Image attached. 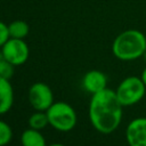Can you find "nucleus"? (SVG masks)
Returning <instances> with one entry per match:
<instances>
[{
    "mask_svg": "<svg viewBox=\"0 0 146 146\" xmlns=\"http://www.w3.org/2000/svg\"><path fill=\"white\" fill-rule=\"evenodd\" d=\"M88 114L91 125L98 132L108 135L115 131L123 116V106L119 102L115 90L106 88L91 95Z\"/></svg>",
    "mask_w": 146,
    "mask_h": 146,
    "instance_id": "f257e3e1",
    "label": "nucleus"
},
{
    "mask_svg": "<svg viewBox=\"0 0 146 146\" xmlns=\"http://www.w3.org/2000/svg\"><path fill=\"white\" fill-rule=\"evenodd\" d=\"M146 50V34L136 29L119 33L112 43L114 57L123 62H131L143 57Z\"/></svg>",
    "mask_w": 146,
    "mask_h": 146,
    "instance_id": "f03ea898",
    "label": "nucleus"
},
{
    "mask_svg": "<svg viewBox=\"0 0 146 146\" xmlns=\"http://www.w3.org/2000/svg\"><path fill=\"white\" fill-rule=\"evenodd\" d=\"M49 125L60 132L73 130L78 122V115L73 106L65 102H54L46 111Z\"/></svg>",
    "mask_w": 146,
    "mask_h": 146,
    "instance_id": "7ed1b4c3",
    "label": "nucleus"
},
{
    "mask_svg": "<svg viewBox=\"0 0 146 146\" xmlns=\"http://www.w3.org/2000/svg\"><path fill=\"white\" fill-rule=\"evenodd\" d=\"M146 94V86L140 76L124 78L115 89V95L123 107L139 103Z\"/></svg>",
    "mask_w": 146,
    "mask_h": 146,
    "instance_id": "20e7f679",
    "label": "nucleus"
},
{
    "mask_svg": "<svg viewBox=\"0 0 146 146\" xmlns=\"http://www.w3.org/2000/svg\"><path fill=\"white\" fill-rule=\"evenodd\" d=\"M27 99L35 111L44 112L55 102L51 88L44 82H34L27 91Z\"/></svg>",
    "mask_w": 146,
    "mask_h": 146,
    "instance_id": "39448f33",
    "label": "nucleus"
},
{
    "mask_svg": "<svg viewBox=\"0 0 146 146\" xmlns=\"http://www.w3.org/2000/svg\"><path fill=\"white\" fill-rule=\"evenodd\" d=\"M7 60L14 66H21L26 63L30 56V49L24 39L9 38L8 41L0 48Z\"/></svg>",
    "mask_w": 146,
    "mask_h": 146,
    "instance_id": "423d86ee",
    "label": "nucleus"
},
{
    "mask_svg": "<svg viewBox=\"0 0 146 146\" xmlns=\"http://www.w3.org/2000/svg\"><path fill=\"white\" fill-rule=\"evenodd\" d=\"M125 140L129 146H146V117L131 120L125 128Z\"/></svg>",
    "mask_w": 146,
    "mask_h": 146,
    "instance_id": "0eeeda50",
    "label": "nucleus"
},
{
    "mask_svg": "<svg viewBox=\"0 0 146 146\" xmlns=\"http://www.w3.org/2000/svg\"><path fill=\"white\" fill-rule=\"evenodd\" d=\"M81 83L87 92L94 95L107 88V76L99 70H90L84 73Z\"/></svg>",
    "mask_w": 146,
    "mask_h": 146,
    "instance_id": "6e6552de",
    "label": "nucleus"
},
{
    "mask_svg": "<svg viewBox=\"0 0 146 146\" xmlns=\"http://www.w3.org/2000/svg\"><path fill=\"white\" fill-rule=\"evenodd\" d=\"M14 104V89L9 79L0 78V115L8 113Z\"/></svg>",
    "mask_w": 146,
    "mask_h": 146,
    "instance_id": "1a4fd4ad",
    "label": "nucleus"
},
{
    "mask_svg": "<svg viewBox=\"0 0 146 146\" xmlns=\"http://www.w3.org/2000/svg\"><path fill=\"white\" fill-rule=\"evenodd\" d=\"M21 144L22 146H47L46 138L41 131L32 128H27L22 132Z\"/></svg>",
    "mask_w": 146,
    "mask_h": 146,
    "instance_id": "9d476101",
    "label": "nucleus"
},
{
    "mask_svg": "<svg viewBox=\"0 0 146 146\" xmlns=\"http://www.w3.org/2000/svg\"><path fill=\"white\" fill-rule=\"evenodd\" d=\"M9 35L14 39H25L30 32L29 24L23 19H15L8 24Z\"/></svg>",
    "mask_w": 146,
    "mask_h": 146,
    "instance_id": "9b49d317",
    "label": "nucleus"
},
{
    "mask_svg": "<svg viewBox=\"0 0 146 146\" xmlns=\"http://www.w3.org/2000/svg\"><path fill=\"white\" fill-rule=\"evenodd\" d=\"M29 127L35 130H42L44 129L47 125H49V121H48V116L47 113L44 111H35L33 114H31V116L29 117Z\"/></svg>",
    "mask_w": 146,
    "mask_h": 146,
    "instance_id": "f8f14e48",
    "label": "nucleus"
},
{
    "mask_svg": "<svg viewBox=\"0 0 146 146\" xmlns=\"http://www.w3.org/2000/svg\"><path fill=\"white\" fill-rule=\"evenodd\" d=\"M13 139V129L11 127L0 120V146H6L8 145Z\"/></svg>",
    "mask_w": 146,
    "mask_h": 146,
    "instance_id": "ddd939ff",
    "label": "nucleus"
},
{
    "mask_svg": "<svg viewBox=\"0 0 146 146\" xmlns=\"http://www.w3.org/2000/svg\"><path fill=\"white\" fill-rule=\"evenodd\" d=\"M14 65L10 64L0 50V78L10 79L14 74Z\"/></svg>",
    "mask_w": 146,
    "mask_h": 146,
    "instance_id": "4468645a",
    "label": "nucleus"
},
{
    "mask_svg": "<svg viewBox=\"0 0 146 146\" xmlns=\"http://www.w3.org/2000/svg\"><path fill=\"white\" fill-rule=\"evenodd\" d=\"M9 38H10V35H9L8 24H6L2 21H0V48L8 41Z\"/></svg>",
    "mask_w": 146,
    "mask_h": 146,
    "instance_id": "2eb2a0df",
    "label": "nucleus"
},
{
    "mask_svg": "<svg viewBox=\"0 0 146 146\" xmlns=\"http://www.w3.org/2000/svg\"><path fill=\"white\" fill-rule=\"evenodd\" d=\"M140 78H141V80H143V82L145 83V86H146V67L143 70V72H141V74H140Z\"/></svg>",
    "mask_w": 146,
    "mask_h": 146,
    "instance_id": "dca6fc26",
    "label": "nucleus"
},
{
    "mask_svg": "<svg viewBox=\"0 0 146 146\" xmlns=\"http://www.w3.org/2000/svg\"><path fill=\"white\" fill-rule=\"evenodd\" d=\"M47 146H65V145L60 144V143H55V144H50V145H47Z\"/></svg>",
    "mask_w": 146,
    "mask_h": 146,
    "instance_id": "f3484780",
    "label": "nucleus"
},
{
    "mask_svg": "<svg viewBox=\"0 0 146 146\" xmlns=\"http://www.w3.org/2000/svg\"><path fill=\"white\" fill-rule=\"evenodd\" d=\"M143 58H144V60H145V63H146V50H145V52H144V55H143Z\"/></svg>",
    "mask_w": 146,
    "mask_h": 146,
    "instance_id": "a211bd4d",
    "label": "nucleus"
}]
</instances>
